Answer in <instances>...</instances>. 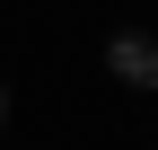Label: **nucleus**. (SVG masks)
I'll use <instances>...</instances> for the list:
<instances>
[{
    "label": "nucleus",
    "instance_id": "obj_1",
    "mask_svg": "<svg viewBox=\"0 0 158 150\" xmlns=\"http://www.w3.org/2000/svg\"><path fill=\"white\" fill-rule=\"evenodd\" d=\"M106 71H114V80H132V88H158V35L123 27V35L106 44Z\"/></svg>",
    "mask_w": 158,
    "mask_h": 150
},
{
    "label": "nucleus",
    "instance_id": "obj_2",
    "mask_svg": "<svg viewBox=\"0 0 158 150\" xmlns=\"http://www.w3.org/2000/svg\"><path fill=\"white\" fill-rule=\"evenodd\" d=\"M0 115H9V88H0Z\"/></svg>",
    "mask_w": 158,
    "mask_h": 150
}]
</instances>
